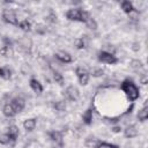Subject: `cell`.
Segmentation results:
<instances>
[{
  "label": "cell",
  "instance_id": "cell-24",
  "mask_svg": "<svg viewBox=\"0 0 148 148\" xmlns=\"http://www.w3.org/2000/svg\"><path fill=\"white\" fill-rule=\"evenodd\" d=\"M54 108H56L58 111H65V109H66V104H65V102L59 101V102H56Z\"/></svg>",
  "mask_w": 148,
  "mask_h": 148
},
{
  "label": "cell",
  "instance_id": "cell-21",
  "mask_svg": "<svg viewBox=\"0 0 148 148\" xmlns=\"http://www.w3.org/2000/svg\"><path fill=\"white\" fill-rule=\"evenodd\" d=\"M86 24L88 25L89 29H92V30H96V29H97V23H96V21H95L92 17H90V18L86 22Z\"/></svg>",
  "mask_w": 148,
  "mask_h": 148
},
{
  "label": "cell",
  "instance_id": "cell-22",
  "mask_svg": "<svg viewBox=\"0 0 148 148\" xmlns=\"http://www.w3.org/2000/svg\"><path fill=\"white\" fill-rule=\"evenodd\" d=\"M87 36H83V37H81V38H79L77 40H76V46L79 47V49H83V47H86V45H87V43H86V38Z\"/></svg>",
  "mask_w": 148,
  "mask_h": 148
},
{
  "label": "cell",
  "instance_id": "cell-9",
  "mask_svg": "<svg viewBox=\"0 0 148 148\" xmlns=\"http://www.w3.org/2000/svg\"><path fill=\"white\" fill-rule=\"evenodd\" d=\"M20 46H21V49L23 51L30 52V50H31V40L29 38H27V37H23V38L20 39Z\"/></svg>",
  "mask_w": 148,
  "mask_h": 148
},
{
  "label": "cell",
  "instance_id": "cell-2",
  "mask_svg": "<svg viewBox=\"0 0 148 148\" xmlns=\"http://www.w3.org/2000/svg\"><path fill=\"white\" fill-rule=\"evenodd\" d=\"M66 17L71 21H80V22H87L90 18V15L88 12L81 9V8H72L66 13Z\"/></svg>",
  "mask_w": 148,
  "mask_h": 148
},
{
  "label": "cell",
  "instance_id": "cell-5",
  "mask_svg": "<svg viewBox=\"0 0 148 148\" xmlns=\"http://www.w3.org/2000/svg\"><path fill=\"white\" fill-rule=\"evenodd\" d=\"M64 94H65L66 98H68L69 101H76V99L79 98V96H80L77 88H76V87H74V86H69V87L65 90V92H64Z\"/></svg>",
  "mask_w": 148,
  "mask_h": 148
},
{
  "label": "cell",
  "instance_id": "cell-19",
  "mask_svg": "<svg viewBox=\"0 0 148 148\" xmlns=\"http://www.w3.org/2000/svg\"><path fill=\"white\" fill-rule=\"evenodd\" d=\"M0 76H1L2 79H5V80L10 79V76H12L10 69H9L8 67H2V68H0Z\"/></svg>",
  "mask_w": 148,
  "mask_h": 148
},
{
  "label": "cell",
  "instance_id": "cell-14",
  "mask_svg": "<svg viewBox=\"0 0 148 148\" xmlns=\"http://www.w3.org/2000/svg\"><path fill=\"white\" fill-rule=\"evenodd\" d=\"M124 134H125L126 138H134V136L138 135V131L134 126H127L124 131Z\"/></svg>",
  "mask_w": 148,
  "mask_h": 148
},
{
  "label": "cell",
  "instance_id": "cell-17",
  "mask_svg": "<svg viewBox=\"0 0 148 148\" xmlns=\"http://www.w3.org/2000/svg\"><path fill=\"white\" fill-rule=\"evenodd\" d=\"M147 118H148V106L145 105V106L139 111V113H138V119L141 120V121H143V120H146Z\"/></svg>",
  "mask_w": 148,
  "mask_h": 148
},
{
  "label": "cell",
  "instance_id": "cell-1",
  "mask_svg": "<svg viewBox=\"0 0 148 148\" xmlns=\"http://www.w3.org/2000/svg\"><path fill=\"white\" fill-rule=\"evenodd\" d=\"M120 88L126 94V96L128 97L130 101H135V99L139 98V95H140L139 88L135 86V83L132 80L127 79V80L123 81V83L120 84Z\"/></svg>",
  "mask_w": 148,
  "mask_h": 148
},
{
  "label": "cell",
  "instance_id": "cell-7",
  "mask_svg": "<svg viewBox=\"0 0 148 148\" xmlns=\"http://www.w3.org/2000/svg\"><path fill=\"white\" fill-rule=\"evenodd\" d=\"M75 73H76V75H77V77H79L80 83H81L82 86H86V84L88 83V81H89V74L87 73V71L83 69V68H81V67H77V68L75 69Z\"/></svg>",
  "mask_w": 148,
  "mask_h": 148
},
{
  "label": "cell",
  "instance_id": "cell-30",
  "mask_svg": "<svg viewBox=\"0 0 148 148\" xmlns=\"http://www.w3.org/2000/svg\"><path fill=\"white\" fill-rule=\"evenodd\" d=\"M47 21H50V22H56L57 21V15H54L53 13L47 17Z\"/></svg>",
  "mask_w": 148,
  "mask_h": 148
},
{
  "label": "cell",
  "instance_id": "cell-27",
  "mask_svg": "<svg viewBox=\"0 0 148 148\" xmlns=\"http://www.w3.org/2000/svg\"><path fill=\"white\" fill-rule=\"evenodd\" d=\"M97 148H118L117 146L114 145H111V143H106V142H99L97 145Z\"/></svg>",
  "mask_w": 148,
  "mask_h": 148
},
{
  "label": "cell",
  "instance_id": "cell-26",
  "mask_svg": "<svg viewBox=\"0 0 148 148\" xmlns=\"http://www.w3.org/2000/svg\"><path fill=\"white\" fill-rule=\"evenodd\" d=\"M9 141H10V139H9L8 134H0V143L7 145Z\"/></svg>",
  "mask_w": 148,
  "mask_h": 148
},
{
  "label": "cell",
  "instance_id": "cell-4",
  "mask_svg": "<svg viewBox=\"0 0 148 148\" xmlns=\"http://www.w3.org/2000/svg\"><path fill=\"white\" fill-rule=\"evenodd\" d=\"M2 18L9 24H14V25L17 24V17H16V14L13 9H3Z\"/></svg>",
  "mask_w": 148,
  "mask_h": 148
},
{
  "label": "cell",
  "instance_id": "cell-31",
  "mask_svg": "<svg viewBox=\"0 0 148 148\" xmlns=\"http://www.w3.org/2000/svg\"><path fill=\"white\" fill-rule=\"evenodd\" d=\"M119 131H120V127H117V126L113 127V132H119Z\"/></svg>",
  "mask_w": 148,
  "mask_h": 148
},
{
  "label": "cell",
  "instance_id": "cell-11",
  "mask_svg": "<svg viewBox=\"0 0 148 148\" xmlns=\"http://www.w3.org/2000/svg\"><path fill=\"white\" fill-rule=\"evenodd\" d=\"M7 134H8L9 139H10L12 141H15V140L17 139V136H18V128H17L15 125H12V126H9Z\"/></svg>",
  "mask_w": 148,
  "mask_h": 148
},
{
  "label": "cell",
  "instance_id": "cell-25",
  "mask_svg": "<svg viewBox=\"0 0 148 148\" xmlns=\"http://www.w3.org/2000/svg\"><path fill=\"white\" fill-rule=\"evenodd\" d=\"M53 77H54V80H56L58 83L62 84V82H64V77H62V75H61L60 73H58V72H53Z\"/></svg>",
  "mask_w": 148,
  "mask_h": 148
},
{
  "label": "cell",
  "instance_id": "cell-10",
  "mask_svg": "<svg viewBox=\"0 0 148 148\" xmlns=\"http://www.w3.org/2000/svg\"><path fill=\"white\" fill-rule=\"evenodd\" d=\"M56 58H57L59 61L65 62V64L72 61V57H71L69 53H67V52H58V53L56 54Z\"/></svg>",
  "mask_w": 148,
  "mask_h": 148
},
{
  "label": "cell",
  "instance_id": "cell-28",
  "mask_svg": "<svg viewBox=\"0 0 148 148\" xmlns=\"http://www.w3.org/2000/svg\"><path fill=\"white\" fill-rule=\"evenodd\" d=\"M45 27L44 25H42V24H38V25H36V32H38V34H40V35H43L44 32H45Z\"/></svg>",
  "mask_w": 148,
  "mask_h": 148
},
{
  "label": "cell",
  "instance_id": "cell-29",
  "mask_svg": "<svg viewBox=\"0 0 148 148\" xmlns=\"http://www.w3.org/2000/svg\"><path fill=\"white\" fill-rule=\"evenodd\" d=\"M103 73H104V71L102 68H97V69H95L92 72V75L94 76H101V75H103Z\"/></svg>",
  "mask_w": 148,
  "mask_h": 148
},
{
  "label": "cell",
  "instance_id": "cell-20",
  "mask_svg": "<svg viewBox=\"0 0 148 148\" xmlns=\"http://www.w3.org/2000/svg\"><path fill=\"white\" fill-rule=\"evenodd\" d=\"M18 27H20L22 30H24V31H30L31 24H30V22H29L28 20H23V21H21V22L18 23Z\"/></svg>",
  "mask_w": 148,
  "mask_h": 148
},
{
  "label": "cell",
  "instance_id": "cell-13",
  "mask_svg": "<svg viewBox=\"0 0 148 148\" xmlns=\"http://www.w3.org/2000/svg\"><path fill=\"white\" fill-rule=\"evenodd\" d=\"M82 120H83V123L87 124V125H90V124H91V121H92V110H91V109L86 110V112H84L83 116H82Z\"/></svg>",
  "mask_w": 148,
  "mask_h": 148
},
{
  "label": "cell",
  "instance_id": "cell-6",
  "mask_svg": "<svg viewBox=\"0 0 148 148\" xmlns=\"http://www.w3.org/2000/svg\"><path fill=\"white\" fill-rule=\"evenodd\" d=\"M51 140L54 142L53 148H62V134L58 131H53L50 133Z\"/></svg>",
  "mask_w": 148,
  "mask_h": 148
},
{
  "label": "cell",
  "instance_id": "cell-3",
  "mask_svg": "<svg viewBox=\"0 0 148 148\" xmlns=\"http://www.w3.org/2000/svg\"><path fill=\"white\" fill-rule=\"evenodd\" d=\"M98 60L104 62V64H109V65H113L118 61L117 57L113 56V53L108 52V51H102L98 53Z\"/></svg>",
  "mask_w": 148,
  "mask_h": 148
},
{
  "label": "cell",
  "instance_id": "cell-23",
  "mask_svg": "<svg viewBox=\"0 0 148 148\" xmlns=\"http://www.w3.org/2000/svg\"><path fill=\"white\" fill-rule=\"evenodd\" d=\"M131 67H132L133 69H135V71H140V69L142 68V62H141L140 60H133V61L131 62Z\"/></svg>",
  "mask_w": 148,
  "mask_h": 148
},
{
  "label": "cell",
  "instance_id": "cell-12",
  "mask_svg": "<svg viewBox=\"0 0 148 148\" xmlns=\"http://www.w3.org/2000/svg\"><path fill=\"white\" fill-rule=\"evenodd\" d=\"M30 87H31V89H32L35 92H37V94H40V92L43 91L42 84H40L36 79H31V80H30Z\"/></svg>",
  "mask_w": 148,
  "mask_h": 148
},
{
  "label": "cell",
  "instance_id": "cell-16",
  "mask_svg": "<svg viewBox=\"0 0 148 148\" xmlns=\"http://www.w3.org/2000/svg\"><path fill=\"white\" fill-rule=\"evenodd\" d=\"M36 126V119L34 118H30V119H27L24 123H23V127L27 130V131H32Z\"/></svg>",
  "mask_w": 148,
  "mask_h": 148
},
{
  "label": "cell",
  "instance_id": "cell-18",
  "mask_svg": "<svg viewBox=\"0 0 148 148\" xmlns=\"http://www.w3.org/2000/svg\"><path fill=\"white\" fill-rule=\"evenodd\" d=\"M121 8H123V10L125 12V13H127V14H130L131 12H133V5H132V2H130V1H123L121 2Z\"/></svg>",
  "mask_w": 148,
  "mask_h": 148
},
{
  "label": "cell",
  "instance_id": "cell-15",
  "mask_svg": "<svg viewBox=\"0 0 148 148\" xmlns=\"http://www.w3.org/2000/svg\"><path fill=\"white\" fill-rule=\"evenodd\" d=\"M3 114H5L6 117L12 118V117H14V116L16 114V112L14 111V109H13V106H12L10 104H6V105L3 106Z\"/></svg>",
  "mask_w": 148,
  "mask_h": 148
},
{
  "label": "cell",
  "instance_id": "cell-8",
  "mask_svg": "<svg viewBox=\"0 0 148 148\" xmlns=\"http://www.w3.org/2000/svg\"><path fill=\"white\" fill-rule=\"evenodd\" d=\"M10 105L13 106L14 111L17 113V112H21V111L24 109L25 103H24V99H23L22 97H15V98H13V99H12Z\"/></svg>",
  "mask_w": 148,
  "mask_h": 148
}]
</instances>
